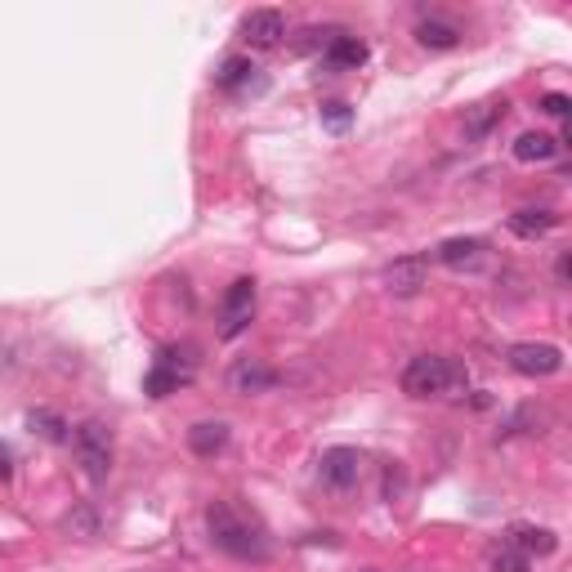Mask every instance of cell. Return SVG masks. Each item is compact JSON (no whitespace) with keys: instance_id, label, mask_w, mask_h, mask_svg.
<instances>
[{"instance_id":"obj_21","label":"cell","mask_w":572,"mask_h":572,"mask_svg":"<svg viewBox=\"0 0 572 572\" xmlns=\"http://www.w3.org/2000/svg\"><path fill=\"white\" fill-rule=\"evenodd\" d=\"M488 568L492 572H532V559L519 555V550H510V546H501V550H492Z\"/></svg>"},{"instance_id":"obj_22","label":"cell","mask_w":572,"mask_h":572,"mask_svg":"<svg viewBox=\"0 0 572 572\" xmlns=\"http://www.w3.org/2000/svg\"><path fill=\"white\" fill-rule=\"evenodd\" d=\"M349 121H354V112H349V103H340V99L322 103V126H327V130H336V135H345V130H349Z\"/></svg>"},{"instance_id":"obj_10","label":"cell","mask_w":572,"mask_h":572,"mask_svg":"<svg viewBox=\"0 0 572 572\" xmlns=\"http://www.w3.org/2000/svg\"><path fill=\"white\" fill-rule=\"evenodd\" d=\"M505 537H510L505 546L519 550V555H528V559H532V555L546 559V555H555V550H559V537H555V532H550V528H532V523H514Z\"/></svg>"},{"instance_id":"obj_17","label":"cell","mask_w":572,"mask_h":572,"mask_svg":"<svg viewBox=\"0 0 572 572\" xmlns=\"http://www.w3.org/2000/svg\"><path fill=\"white\" fill-rule=\"evenodd\" d=\"M559 228V215L555 211H514L510 215V233H519V237H546V233H555Z\"/></svg>"},{"instance_id":"obj_16","label":"cell","mask_w":572,"mask_h":572,"mask_svg":"<svg viewBox=\"0 0 572 572\" xmlns=\"http://www.w3.org/2000/svg\"><path fill=\"white\" fill-rule=\"evenodd\" d=\"M27 429H32V434H41L45 443H54V447L72 443V425L63 421L59 412H50V407H36V412H27Z\"/></svg>"},{"instance_id":"obj_7","label":"cell","mask_w":572,"mask_h":572,"mask_svg":"<svg viewBox=\"0 0 572 572\" xmlns=\"http://www.w3.org/2000/svg\"><path fill=\"white\" fill-rule=\"evenodd\" d=\"M282 36H286L282 9H251L242 18V41L251 50H273V45H282Z\"/></svg>"},{"instance_id":"obj_25","label":"cell","mask_w":572,"mask_h":572,"mask_svg":"<svg viewBox=\"0 0 572 572\" xmlns=\"http://www.w3.org/2000/svg\"><path fill=\"white\" fill-rule=\"evenodd\" d=\"M0 479H9V452L0 447Z\"/></svg>"},{"instance_id":"obj_13","label":"cell","mask_w":572,"mask_h":572,"mask_svg":"<svg viewBox=\"0 0 572 572\" xmlns=\"http://www.w3.org/2000/svg\"><path fill=\"white\" fill-rule=\"evenodd\" d=\"M434 255L447 269H474V264H483V255H488V242H483V237H447Z\"/></svg>"},{"instance_id":"obj_12","label":"cell","mask_w":572,"mask_h":572,"mask_svg":"<svg viewBox=\"0 0 572 572\" xmlns=\"http://www.w3.org/2000/svg\"><path fill=\"white\" fill-rule=\"evenodd\" d=\"M367 41L362 36H345V32H336L327 41V68L331 72H358L362 63H367Z\"/></svg>"},{"instance_id":"obj_14","label":"cell","mask_w":572,"mask_h":572,"mask_svg":"<svg viewBox=\"0 0 572 572\" xmlns=\"http://www.w3.org/2000/svg\"><path fill=\"white\" fill-rule=\"evenodd\" d=\"M228 447V421H197L188 429V452L202 456V461H211Z\"/></svg>"},{"instance_id":"obj_20","label":"cell","mask_w":572,"mask_h":572,"mask_svg":"<svg viewBox=\"0 0 572 572\" xmlns=\"http://www.w3.org/2000/svg\"><path fill=\"white\" fill-rule=\"evenodd\" d=\"M501 117H505V103H483V112H474V117L465 121V135H470V139H483Z\"/></svg>"},{"instance_id":"obj_24","label":"cell","mask_w":572,"mask_h":572,"mask_svg":"<svg viewBox=\"0 0 572 572\" xmlns=\"http://www.w3.org/2000/svg\"><path fill=\"white\" fill-rule=\"evenodd\" d=\"M555 278H559V286H568V278H572V255H568V251L559 255V264H555Z\"/></svg>"},{"instance_id":"obj_5","label":"cell","mask_w":572,"mask_h":572,"mask_svg":"<svg viewBox=\"0 0 572 572\" xmlns=\"http://www.w3.org/2000/svg\"><path fill=\"white\" fill-rule=\"evenodd\" d=\"M318 479L327 483L331 492L358 488V479H362V456L354 452V447H327V452H322V461H318Z\"/></svg>"},{"instance_id":"obj_15","label":"cell","mask_w":572,"mask_h":572,"mask_svg":"<svg viewBox=\"0 0 572 572\" xmlns=\"http://www.w3.org/2000/svg\"><path fill=\"white\" fill-rule=\"evenodd\" d=\"M555 152H559V139L546 135V130H528V135L514 139V161H523V166H541Z\"/></svg>"},{"instance_id":"obj_3","label":"cell","mask_w":572,"mask_h":572,"mask_svg":"<svg viewBox=\"0 0 572 572\" xmlns=\"http://www.w3.org/2000/svg\"><path fill=\"white\" fill-rule=\"evenodd\" d=\"M72 447H76V461H81V470L90 474L94 483H103L112 474V425L99 421V416H90V421H81L72 429Z\"/></svg>"},{"instance_id":"obj_8","label":"cell","mask_w":572,"mask_h":572,"mask_svg":"<svg viewBox=\"0 0 572 572\" xmlns=\"http://www.w3.org/2000/svg\"><path fill=\"white\" fill-rule=\"evenodd\" d=\"M278 380H282L278 371L260 358H242V362H233V371H228L233 394H269V389H278Z\"/></svg>"},{"instance_id":"obj_19","label":"cell","mask_w":572,"mask_h":572,"mask_svg":"<svg viewBox=\"0 0 572 572\" xmlns=\"http://www.w3.org/2000/svg\"><path fill=\"white\" fill-rule=\"evenodd\" d=\"M251 76H255V63L251 59H228L224 68L215 72V81L224 85V90H242V85H251Z\"/></svg>"},{"instance_id":"obj_18","label":"cell","mask_w":572,"mask_h":572,"mask_svg":"<svg viewBox=\"0 0 572 572\" xmlns=\"http://www.w3.org/2000/svg\"><path fill=\"white\" fill-rule=\"evenodd\" d=\"M416 41H421L425 50H456V45H461V32H456L452 23H434V18H425V23L416 27Z\"/></svg>"},{"instance_id":"obj_23","label":"cell","mask_w":572,"mask_h":572,"mask_svg":"<svg viewBox=\"0 0 572 572\" xmlns=\"http://www.w3.org/2000/svg\"><path fill=\"white\" fill-rule=\"evenodd\" d=\"M541 112H546V117H555V121H568V112H572V99L568 94H541Z\"/></svg>"},{"instance_id":"obj_6","label":"cell","mask_w":572,"mask_h":572,"mask_svg":"<svg viewBox=\"0 0 572 572\" xmlns=\"http://www.w3.org/2000/svg\"><path fill=\"white\" fill-rule=\"evenodd\" d=\"M510 367L519 371V376H528V380H546V376H555V371H564V349L559 345H514L510 349Z\"/></svg>"},{"instance_id":"obj_9","label":"cell","mask_w":572,"mask_h":572,"mask_svg":"<svg viewBox=\"0 0 572 572\" xmlns=\"http://www.w3.org/2000/svg\"><path fill=\"white\" fill-rule=\"evenodd\" d=\"M188 376H193V371L179 367L170 349H161L157 362H152V371L143 376V394H148V398H166V394H175L179 385H188Z\"/></svg>"},{"instance_id":"obj_11","label":"cell","mask_w":572,"mask_h":572,"mask_svg":"<svg viewBox=\"0 0 572 572\" xmlns=\"http://www.w3.org/2000/svg\"><path fill=\"white\" fill-rule=\"evenodd\" d=\"M425 278H429V260H425V255H407V260H394L385 269V286L394 295H416L425 286Z\"/></svg>"},{"instance_id":"obj_2","label":"cell","mask_w":572,"mask_h":572,"mask_svg":"<svg viewBox=\"0 0 572 572\" xmlns=\"http://www.w3.org/2000/svg\"><path fill=\"white\" fill-rule=\"evenodd\" d=\"M470 389V367L443 354H421L403 367V394L407 398H447Z\"/></svg>"},{"instance_id":"obj_1","label":"cell","mask_w":572,"mask_h":572,"mask_svg":"<svg viewBox=\"0 0 572 572\" xmlns=\"http://www.w3.org/2000/svg\"><path fill=\"white\" fill-rule=\"evenodd\" d=\"M206 532H211L215 550H224L228 559H242V564H269L273 555V541L264 532V523L237 501L206 505Z\"/></svg>"},{"instance_id":"obj_4","label":"cell","mask_w":572,"mask_h":572,"mask_svg":"<svg viewBox=\"0 0 572 572\" xmlns=\"http://www.w3.org/2000/svg\"><path fill=\"white\" fill-rule=\"evenodd\" d=\"M255 318V278H237L224 291V304H219V336L237 340Z\"/></svg>"}]
</instances>
